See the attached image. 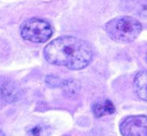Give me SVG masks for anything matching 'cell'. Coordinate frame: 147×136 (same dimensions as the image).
<instances>
[{
    "label": "cell",
    "instance_id": "cell-1",
    "mask_svg": "<svg viewBox=\"0 0 147 136\" xmlns=\"http://www.w3.org/2000/svg\"><path fill=\"white\" fill-rule=\"evenodd\" d=\"M43 54L51 64L63 65L72 70L86 68L93 56L90 45L74 36H63L52 41L45 47Z\"/></svg>",
    "mask_w": 147,
    "mask_h": 136
},
{
    "label": "cell",
    "instance_id": "cell-2",
    "mask_svg": "<svg viewBox=\"0 0 147 136\" xmlns=\"http://www.w3.org/2000/svg\"><path fill=\"white\" fill-rule=\"evenodd\" d=\"M142 25L131 16H118L106 25L109 37L116 42L130 43L135 41L142 31Z\"/></svg>",
    "mask_w": 147,
    "mask_h": 136
},
{
    "label": "cell",
    "instance_id": "cell-3",
    "mask_svg": "<svg viewBox=\"0 0 147 136\" xmlns=\"http://www.w3.org/2000/svg\"><path fill=\"white\" fill-rule=\"evenodd\" d=\"M20 34L26 40L43 43L53 36V28L46 20L37 18L25 21L20 27Z\"/></svg>",
    "mask_w": 147,
    "mask_h": 136
},
{
    "label": "cell",
    "instance_id": "cell-4",
    "mask_svg": "<svg viewBox=\"0 0 147 136\" xmlns=\"http://www.w3.org/2000/svg\"><path fill=\"white\" fill-rule=\"evenodd\" d=\"M119 130L123 136H147V116H128L121 122Z\"/></svg>",
    "mask_w": 147,
    "mask_h": 136
},
{
    "label": "cell",
    "instance_id": "cell-5",
    "mask_svg": "<svg viewBox=\"0 0 147 136\" xmlns=\"http://www.w3.org/2000/svg\"><path fill=\"white\" fill-rule=\"evenodd\" d=\"M0 95L6 102H16L20 98V89L11 79L2 77L0 78Z\"/></svg>",
    "mask_w": 147,
    "mask_h": 136
},
{
    "label": "cell",
    "instance_id": "cell-6",
    "mask_svg": "<svg viewBox=\"0 0 147 136\" xmlns=\"http://www.w3.org/2000/svg\"><path fill=\"white\" fill-rule=\"evenodd\" d=\"M133 87L141 99L147 102V71H141L134 78Z\"/></svg>",
    "mask_w": 147,
    "mask_h": 136
},
{
    "label": "cell",
    "instance_id": "cell-7",
    "mask_svg": "<svg viewBox=\"0 0 147 136\" xmlns=\"http://www.w3.org/2000/svg\"><path fill=\"white\" fill-rule=\"evenodd\" d=\"M92 109L96 118H101L104 115H111L116 111L113 103L109 99L96 101L92 105Z\"/></svg>",
    "mask_w": 147,
    "mask_h": 136
},
{
    "label": "cell",
    "instance_id": "cell-8",
    "mask_svg": "<svg viewBox=\"0 0 147 136\" xmlns=\"http://www.w3.org/2000/svg\"><path fill=\"white\" fill-rule=\"evenodd\" d=\"M61 87H63L69 95H74L80 89V85L75 80H65Z\"/></svg>",
    "mask_w": 147,
    "mask_h": 136
},
{
    "label": "cell",
    "instance_id": "cell-9",
    "mask_svg": "<svg viewBox=\"0 0 147 136\" xmlns=\"http://www.w3.org/2000/svg\"><path fill=\"white\" fill-rule=\"evenodd\" d=\"M30 135L31 136H48L49 129L45 125H38L30 130Z\"/></svg>",
    "mask_w": 147,
    "mask_h": 136
},
{
    "label": "cell",
    "instance_id": "cell-10",
    "mask_svg": "<svg viewBox=\"0 0 147 136\" xmlns=\"http://www.w3.org/2000/svg\"><path fill=\"white\" fill-rule=\"evenodd\" d=\"M46 82L50 87H59V86H62L63 80H61L59 78L54 75H48L46 77Z\"/></svg>",
    "mask_w": 147,
    "mask_h": 136
},
{
    "label": "cell",
    "instance_id": "cell-11",
    "mask_svg": "<svg viewBox=\"0 0 147 136\" xmlns=\"http://www.w3.org/2000/svg\"><path fill=\"white\" fill-rule=\"evenodd\" d=\"M140 14L142 16L147 17V2L144 3H141V6L139 9Z\"/></svg>",
    "mask_w": 147,
    "mask_h": 136
},
{
    "label": "cell",
    "instance_id": "cell-12",
    "mask_svg": "<svg viewBox=\"0 0 147 136\" xmlns=\"http://www.w3.org/2000/svg\"><path fill=\"white\" fill-rule=\"evenodd\" d=\"M0 136H5V135L4 134V132L1 131V130H0Z\"/></svg>",
    "mask_w": 147,
    "mask_h": 136
},
{
    "label": "cell",
    "instance_id": "cell-13",
    "mask_svg": "<svg viewBox=\"0 0 147 136\" xmlns=\"http://www.w3.org/2000/svg\"><path fill=\"white\" fill-rule=\"evenodd\" d=\"M146 61L147 62V53H146Z\"/></svg>",
    "mask_w": 147,
    "mask_h": 136
}]
</instances>
